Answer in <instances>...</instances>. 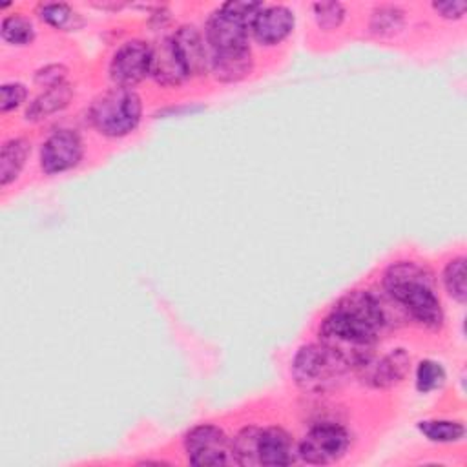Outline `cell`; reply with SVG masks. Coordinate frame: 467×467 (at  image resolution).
Listing matches in <instances>:
<instances>
[{"label": "cell", "instance_id": "obj_8", "mask_svg": "<svg viewBox=\"0 0 467 467\" xmlns=\"http://www.w3.org/2000/svg\"><path fill=\"white\" fill-rule=\"evenodd\" d=\"M84 157V140L77 130L58 128L40 144L38 164L46 175H58L80 164Z\"/></svg>", "mask_w": 467, "mask_h": 467}, {"label": "cell", "instance_id": "obj_23", "mask_svg": "<svg viewBox=\"0 0 467 467\" xmlns=\"http://www.w3.org/2000/svg\"><path fill=\"white\" fill-rule=\"evenodd\" d=\"M441 283L449 297L456 303L463 305L467 299V285H465V257L454 255L451 257L441 272Z\"/></svg>", "mask_w": 467, "mask_h": 467}, {"label": "cell", "instance_id": "obj_3", "mask_svg": "<svg viewBox=\"0 0 467 467\" xmlns=\"http://www.w3.org/2000/svg\"><path fill=\"white\" fill-rule=\"evenodd\" d=\"M88 120L97 133L108 139H122L139 128L142 99L133 88L111 86L91 100Z\"/></svg>", "mask_w": 467, "mask_h": 467}, {"label": "cell", "instance_id": "obj_18", "mask_svg": "<svg viewBox=\"0 0 467 467\" xmlns=\"http://www.w3.org/2000/svg\"><path fill=\"white\" fill-rule=\"evenodd\" d=\"M38 18L57 31H75L82 27L84 20L80 13H77L66 2H44L36 7Z\"/></svg>", "mask_w": 467, "mask_h": 467}, {"label": "cell", "instance_id": "obj_26", "mask_svg": "<svg viewBox=\"0 0 467 467\" xmlns=\"http://www.w3.org/2000/svg\"><path fill=\"white\" fill-rule=\"evenodd\" d=\"M27 99V88L22 82H4L0 86V111L9 113L18 109Z\"/></svg>", "mask_w": 467, "mask_h": 467}, {"label": "cell", "instance_id": "obj_20", "mask_svg": "<svg viewBox=\"0 0 467 467\" xmlns=\"http://www.w3.org/2000/svg\"><path fill=\"white\" fill-rule=\"evenodd\" d=\"M405 24V11L400 5L383 4L370 13L368 29L376 36H392L401 31Z\"/></svg>", "mask_w": 467, "mask_h": 467}, {"label": "cell", "instance_id": "obj_9", "mask_svg": "<svg viewBox=\"0 0 467 467\" xmlns=\"http://www.w3.org/2000/svg\"><path fill=\"white\" fill-rule=\"evenodd\" d=\"M252 20L228 11L223 4L210 13L204 24V38L213 51H228L248 46Z\"/></svg>", "mask_w": 467, "mask_h": 467}, {"label": "cell", "instance_id": "obj_15", "mask_svg": "<svg viewBox=\"0 0 467 467\" xmlns=\"http://www.w3.org/2000/svg\"><path fill=\"white\" fill-rule=\"evenodd\" d=\"M254 55L250 46L228 51H213L210 55V73L223 84L244 80L254 71Z\"/></svg>", "mask_w": 467, "mask_h": 467}, {"label": "cell", "instance_id": "obj_19", "mask_svg": "<svg viewBox=\"0 0 467 467\" xmlns=\"http://www.w3.org/2000/svg\"><path fill=\"white\" fill-rule=\"evenodd\" d=\"M418 431L432 443H458L465 436V427L458 420H421L418 421Z\"/></svg>", "mask_w": 467, "mask_h": 467}, {"label": "cell", "instance_id": "obj_10", "mask_svg": "<svg viewBox=\"0 0 467 467\" xmlns=\"http://www.w3.org/2000/svg\"><path fill=\"white\" fill-rule=\"evenodd\" d=\"M410 368V356L403 348H392L387 354H372L354 372L372 389H389L405 379Z\"/></svg>", "mask_w": 467, "mask_h": 467}, {"label": "cell", "instance_id": "obj_4", "mask_svg": "<svg viewBox=\"0 0 467 467\" xmlns=\"http://www.w3.org/2000/svg\"><path fill=\"white\" fill-rule=\"evenodd\" d=\"M296 385L310 394H323L339 385L348 367L319 341L297 348L290 365Z\"/></svg>", "mask_w": 467, "mask_h": 467}, {"label": "cell", "instance_id": "obj_25", "mask_svg": "<svg viewBox=\"0 0 467 467\" xmlns=\"http://www.w3.org/2000/svg\"><path fill=\"white\" fill-rule=\"evenodd\" d=\"M312 15L321 31H336L345 22L347 9L341 2H316L312 4Z\"/></svg>", "mask_w": 467, "mask_h": 467}, {"label": "cell", "instance_id": "obj_6", "mask_svg": "<svg viewBox=\"0 0 467 467\" xmlns=\"http://www.w3.org/2000/svg\"><path fill=\"white\" fill-rule=\"evenodd\" d=\"M186 460L192 465H228L232 460V438L213 423H199L182 438Z\"/></svg>", "mask_w": 467, "mask_h": 467}, {"label": "cell", "instance_id": "obj_21", "mask_svg": "<svg viewBox=\"0 0 467 467\" xmlns=\"http://www.w3.org/2000/svg\"><path fill=\"white\" fill-rule=\"evenodd\" d=\"M0 36L9 46H29L35 40V26L29 16L11 13L2 18Z\"/></svg>", "mask_w": 467, "mask_h": 467}, {"label": "cell", "instance_id": "obj_1", "mask_svg": "<svg viewBox=\"0 0 467 467\" xmlns=\"http://www.w3.org/2000/svg\"><path fill=\"white\" fill-rule=\"evenodd\" d=\"M389 323V310L379 296L368 290H350L321 319L317 341L336 354L348 370H356L376 354L379 334Z\"/></svg>", "mask_w": 467, "mask_h": 467}, {"label": "cell", "instance_id": "obj_13", "mask_svg": "<svg viewBox=\"0 0 467 467\" xmlns=\"http://www.w3.org/2000/svg\"><path fill=\"white\" fill-rule=\"evenodd\" d=\"M257 458L259 465H292L299 460L297 443L294 441V436L279 425L261 427L257 440Z\"/></svg>", "mask_w": 467, "mask_h": 467}, {"label": "cell", "instance_id": "obj_7", "mask_svg": "<svg viewBox=\"0 0 467 467\" xmlns=\"http://www.w3.org/2000/svg\"><path fill=\"white\" fill-rule=\"evenodd\" d=\"M151 69V44L142 38L124 40L111 55L108 73L113 86L135 88Z\"/></svg>", "mask_w": 467, "mask_h": 467}, {"label": "cell", "instance_id": "obj_22", "mask_svg": "<svg viewBox=\"0 0 467 467\" xmlns=\"http://www.w3.org/2000/svg\"><path fill=\"white\" fill-rule=\"evenodd\" d=\"M261 427L246 425L232 438V460L237 465H259L257 440Z\"/></svg>", "mask_w": 467, "mask_h": 467}, {"label": "cell", "instance_id": "obj_24", "mask_svg": "<svg viewBox=\"0 0 467 467\" xmlns=\"http://www.w3.org/2000/svg\"><path fill=\"white\" fill-rule=\"evenodd\" d=\"M445 379H447V374H445V368L440 361L427 358V359H421L416 365L414 385H416L418 392H421V394L434 392V390L443 387Z\"/></svg>", "mask_w": 467, "mask_h": 467}, {"label": "cell", "instance_id": "obj_5", "mask_svg": "<svg viewBox=\"0 0 467 467\" xmlns=\"http://www.w3.org/2000/svg\"><path fill=\"white\" fill-rule=\"evenodd\" d=\"M350 447V432L336 421L312 423L297 441V456L308 465H330L339 462Z\"/></svg>", "mask_w": 467, "mask_h": 467}, {"label": "cell", "instance_id": "obj_12", "mask_svg": "<svg viewBox=\"0 0 467 467\" xmlns=\"http://www.w3.org/2000/svg\"><path fill=\"white\" fill-rule=\"evenodd\" d=\"M171 40L175 44L177 55L188 73V78L192 77H202L210 71V55L204 35L193 26V24H182L179 26Z\"/></svg>", "mask_w": 467, "mask_h": 467}, {"label": "cell", "instance_id": "obj_17", "mask_svg": "<svg viewBox=\"0 0 467 467\" xmlns=\"http://www.w3.org/2000/svg\"><path fill=\"white\" fill-rule=\"evenodd\" d=\"M31 155V140L27 137H11L0 150V186L15 182Z\"/></svg>", "mask_w": 467, "mask_h": 467}, {"label": "cell", "instance_id": "obj_16", "mask_svg": "<svg viewBox=\"0 0 467 467\" xmlns=\"http://www.w3.org/2000/svg\"><path fill=\"white\" fill-rule=\"evenodd\" d=\"M75 95V88L69 82H62L51 88H46L40 95H36L24 113V119L27 122H40L47 119L49 115H55L62 109H66Z\"/></svg>", "mask_w": 467, "mask_h": 467}, {"label": "cell", "instance_id": "obj_28", "mask_svg": "<svg viewBox=\"0 0 467 467\" xmlns=\"http://www.w3.org/2000/svg\"><path fill=\"white\" fill-rule=\"evenodd\" d=\"M434 13L445 20H460L463 18L467 11V2L465 0H443V2H432Z\"/></svg>", "mask_w": 467, "mask_h": 467}, {"label": "cell", "instance_id": "obj_27", "mask_svg": "<svg viewBox=\"0 0 467 467\" xmlns=\"http://www.w3.org/2000/svg\"><path fill=\"white\" fill-rule=\"evenodd\" d=\"M66 75H67V67L64 64H47L36 69L35 82L46 89V88L66 82Z\"/></svg>", "mask_w": 467, "mask_h": 467}, {"label": "cell", "instance_id": "obj_2", "mask_svg": "<svg viewBox=\"0 0 467 467\" xmlns=\"http://www.w3.org/2000/svg\"><path fill=\"white\" fill-rule=\"evenodd\" d=\"M385 296L407 317L429 330H440L445 319L432 272L409 259L390 263L381 277Z\"/></svg>", "mask_w": 467, "mask_h": 467}, {"label": "cell", "instance_id": "obj_11", "mask_svg": "<svg viewBox=\"0 0 467 467\" xmlns=\"http://www.w3.org/2000/svg\"><path fill=\"white\" fill-rule=\"evenodd\" d=\"M296 26L294 11L283 4H263L259 13L254 16L250 35L261 46L272 47L290 36Z\"/></svg>", "mask_w": 467, "mask_h": 467}, {"label": "cell", "instance_id": "obj_14", "mask_svg": "<svg viewBox=\"0 0 467 467\" xmlns=\"http://www.w3.org/2000/svg\"><path fill=\"white\" fill-rule=\"evenodd\" d=\"M150 77L162 88H179L188 80V73L177 55L171 35L151 44Z\"/></svg>", "mask_w": 467, "mask_h": 467}]
</instances>
